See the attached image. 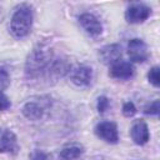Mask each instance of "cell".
I'll return each mask as SVG.
<instances>
[{"label":"cell","mask_w":160,"mask_h":160,"mask_svg":"<svg viewBox=\"0 0 160 160\" xmlns=\"http://www.w3.org/2000/svg\"><path fill=\"white\" fill-rule=\"evenodd\" d=\"M54 54L50 46L45 44H39L29 55L26 60L25 72L29 79H38L39 76L46 74L49 76L51 66L54 64Z\"/></svg>","instance_id":"6da1fadb"},{"label":"cell","mask_w":160,"mask_h":160,"mask_svg":"<svg viewBox=\"0 0 160 160\" xmlns=\"http://www.w3.org/2000/svg\"><path fill=\"white\" fill-rule=\"evenodd\" d=\"M32 26V10L28 5H21L15 10L10 20V31L14 38H25Z\"/></svg>","instance_id":"7a4b0ae2"},{"label":"cell","mask_w":160,"mask_h":160,"mask_svg":"<svg viewBox=\"0 0 160 160\" xmlns=\"http://www.w3.org/2000/svg\"><path fill=\"white\" fill-rule=\"evenodd\" d=\"M128 54L131 61L144 62L149 56V50L141 39H132L128 44Z\"/></svg>","instance_id":"3957f363"},{"label":"cell","mask_w":160,"mask_h":160,"mask_svg":"<svg viewBox=\"0 0 160 160\" xmlns=\"http://www.w3.org/2000/svg\"><path fill=\"white\" fill-rule=\"evenodd\" d=\"M95 134L106 142L116 144L119 140L118 126L112 121H101L95 126Z\"/></svg>","instance_id":"277c9868"},{"label":"cell","mask_w":160,"mask_h":160,"mask_svg":"<svg viewBox=\"0 0 160 160\" xmlns=\"http://www.w3.org/2000/svg\"><path fill=\"white\" fill-rule=\"evenodd\" d=\"M150 16V8L144 4H134L128 8L125 12V18L131 24H139L145 21Z\"/></svg>","instance_id":"5b68a950"},{"label":"cell","mask_w":160,"mask_h":160,"mask_svg":"<svg viewBox=\"0 0 160 160\" xmlns=\"http://www.w3.org/2000/svg\"><path fill=\"white\" fill-rule=\"evenodd\" d=\"M79 22L80 25L82 26V29L90 34V35H99L101 34L102 31V25L101 22L98 20V18L92 14H89V12H85V14H81L79 16Z\"/></svg>","instance_id":"8992f818"},{"label":"cell","mask_w":160,"mask_h":160,"mask_svg":"<svg viewBox=\"0 0 160 160\" xmlns=\"http://www.w3.org/2000/svg\"><path fill=\"white\" fill-rule=\"evenodd\" d=\"M130 135H131V139L135 144H138V145L146 144L149 138H150L149 128H148L146 122L144 120H136L131 126Z\"/></svg>","instance_id":"52a82bcc"},{"label":"cell","mask_w":160,"mask_h":160,"mask_svg":"<svg viewBox=\"0 0 160 160\" xmlns=\"http://www.w3.org/2000/svg\"><path fill=\"white\" fill-rule=\"evenodd\" d=\"M111 78L115 79H129L134 75V66L131 62L129 61H122L119 60L115 64H112L110 66V71H109Z\"/></svg>","instance_id":"ba28073f"},{"label":"cell","mask_w":160,"mask_h":160,"mask_svg":"<svg viewBox=\"0 0 160 160\" xmlns=\"http://www.w3.org/2000/svg\"><path fill=\"white\" fill-rule=\"evenodd\" d=\"M92 79V70L89 66H79L71 72V81L78 86H88L90 85Z\"/></svg>","instance_id":"9c48e42d"},{"label":"cell","mask_w":160,"mask_h":160,"mask_svg":"<svg viewBox=\"0 0 160 160\" xmlns=\"http://www.w3.org/2000/svg\"><path fill=\"white\" fill-rule=\"evenodd\" d=\"M18 149L16 136L8 129H0V152H10Z\"/></svg>","instance_id":"30bf717a"},{"label":"cell","mask_w":160,"mask_h":160,"mask_svg":"<svg viewBox=\"0 0 160 160\" xmlns=\"http://www.w3.org/2000/svg\"><path fill=\"white\" fill-rule=\"evenodd\" d=\"M100 58L105 64L112 65V64H115L116 61L120 60V58H121V48L118 44L106 45L100 50Z\"/></svg>","instance_id":"8fae6325"},{"label":"cell","mask_w":160,"mask_h":160,"mask_svg":"<svg viewBox=\"0 0 160 160\" xmlns=\"http://www.w3.org/2000/svg\"><path fill=\"white\" fill-rule=\"evenodd\" d=\"M84 152V149L79 145H70L64 148L59 152V160H79Z\"/></svg>","instance_id":"7c38bea8"},{"label":"cell","mask_w":160,"mask_h":160,"mask_svg":"<svg viewBox=\"0 0 160 160\" xmlns=\"http://www.w3.org/2000/svg\"><path fill=\"white\" fill-rule=\"evenodd\" d=\"M44 109L38 104V102H26L22 108V114L25 118H28L29 120H39L42 116Z\"/></svg>","instance_id":"4fadbf2b"},{"label":"cell","mask_w":160,"mask_h":160,"mask_svg":"<svg viewBox=\"0 0 160 160\" xmlns=\"http://www.w3.org/2000/svg\"><path fill=\"white\" fill-rule=\"evenodd\" d=\"M159 66H154V68H151L150 69V71H149V74H148V79H149V81L154 85V86H159L160 85V72H159Z\"/></svg>","instance_id":"5bb4252c"},{"label":"cell","mask_w":160,"mask_h":160,"mask_svg":"<svg viewBox=\"0 0 160 160\" xmlns=\"http://www.w3.org/2000/svg\"><path fill=\"white\" fill-rule=\"evenodd\" d=\"M144 112L148 115H158L159 114V100H154L144 108Z\"/></svg>","instance_id":"9a60e30c"},{"label":"cell","mask_w":160,"mask_h":160,"mask_svg":"<svg viewBox=\"0 0 160 160\" xmlns=\"http://www.w3.org/2000/svg\"><path fill=\"white\" fill-rule=\"evenodd\" d=\"M10 84V76L5 70H0V94L9 86Z\"/></svg>","instance_id":"2e32d148"},{"label":"cell","mask_w":160,"mask_h":160,"mask_svg":"<svg viewBox=\"0 0 160 160\" xmlns=\"http://www.w3.org/2000/svg\"><path fill=\"white\" fill-rule=\"evenodd\" d=\"M30 160H50V155L42 150H34L30 154Z\"/></svg>","instance_id":"e0dca14e"},{"label":"cell","mask_w":160,"mask_h":160,"mask_svg":"<svg viewBox=\"0 0 160 160\" xmlns=\"http://www.w3.org/2000/svg\"><path fill=\"white\" fill-rule=\"evenodd\" d=\"M135 112H136V108H135L134 102L128 101V102L124 104V106H122V114H124L125 116L130 118V116L135 115Z\"/></svg>","instance_id":"ac0fdd59"},{"label":"cell","mask_w":160,"mask_h":160,"mask_svg":"<svg viewBox=\"0 0 160 160\" xmlns=\"http://www.w3.org/2000/svg\"><path fill=\"white\" fill-rule=\"evenodd\" d=\"M109 105H110V101L106 96H100L98 99V110H99V112H101V114L105 112V110H108Z\"/></svg>","instance_id":"d6986e66"},{"label":"cell","mask_w":160,"mask_h":160,"mask_svg":"<svg viewBox=\"0 0 160 160\" xmlns=\"http://www.w3.org/2000/svg\"><path fill=\"white\" fill-rule=\"evenodd\" d=\"M10 105H11V102H10V100L8 99V96H5L4 94H0V111L9 109Z\"/></svg>","instance_id":"ffe728a7"}]
</instances>
